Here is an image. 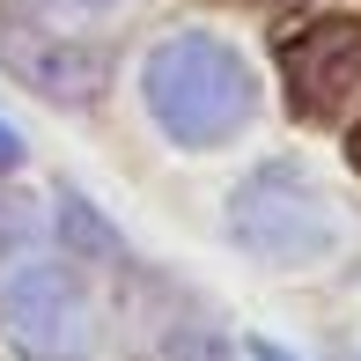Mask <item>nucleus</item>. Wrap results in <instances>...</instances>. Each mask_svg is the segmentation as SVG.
I'll return each mask as SVG.
<instances>
[{
	"instance_id": "f257e3e1",
	"label": "nucleus",
	"mask_w": 361,
	"mask_h": 361,
	"mask_svg": "<svg viewBox=\"0 0 361 361\" xmlns=\"http://www.w3.org/2000/svg\"><path fill=\"white\" fill-rule=\"evenodd\" d=\"M140 96L155 111V126L185 147H214L251 118V74H243L236 44H221L214 30H177L147 52Z\"/></svg>"
},
{
	"instance_id": "f03ea898",
	"label": "nucleus",
	"mask_w": 361,
	"mask_h": 361,
	"mask_svg": "<svg viewBox=\"0 0 361 361\" xmlns=\"http://www.w3.org/2000/svg\"><path fill=\"white\" fill-rule=\"evenodd\" d=\"M0 332L15 339L30 361H89L96 354V302L52 258L0 273Z\"/></svg>"
},
{
	"instance_id": "7ed1b4c3",
	"label": "nucleus",
	"mask_w": 361,
	"mask_h": 361,
	"mask_svg": "<svg viewBox=\"0 0 361 361\" xmlns=\"http://www.w3.org/2000/svg\"><path fill=\"white\" fill-rule=\"evenodd\" d=\"M228 236L251 258H273V266L324 258L332 251V200H324L302 170H258V177H243V192L228 200Z\"/></svg>"
},
{
	"instance_id": "20e7f679",
	"label": "nucleus",
	"mask_w": 361,
	"mask_h": 361,
	"mask_svg": "<svg viewBox=\"0 0 361 361\" xmlns=\"http://www.w3.org/2000/svg\"><path fill=\"white\" fill-rule=\"evenodd\" d=\"M0 59H8L15 74L30 81V89L44 96H96V81H104V67H96L89 52H74V44H44L30 37V23H0Z\"/></svg>"
},
{
	"instance_id": "39448f33",
	"label": "nucleus",
	"mask_w": 361,
	"mask_h": 361,
	"mask_svg": "<svg viewBox=\"0 0 361 361\" xmlns=\"http://www.w3.org/2000/svg\"><path fill=\"white\" fill-rule=\"evenodd\" d=\"M15 162H23V140H15L8 126H0V170H15Z\"/></svg>"
},
{
	"instance_id": "423d86ee",
	"label": "nucleus",
	"mask_w": 361,
	"mask_h": 361,
	"mask_svg": "<svg viewBox=\"0 0 361 361\" xmlns=\"http://www.w3.org/2000/svg\"><path fill=\"white\" fill-rule=\"evenodd\" d=\"M251 361H288L281 347H266V339H251Z\"/></svg>"
},
{
	"instance_id": "0eeeda50",
	"label": "nucleus",
	"mask_w": 361,
	"mask_h": 361,
	"mask_svg": "<svg viewBox=\"0 0 361 361\" xmlns=\"http://www.w3.org/2000/svg\"><path fill=\"white\" fill-rule=\"evenodd\" d=\"M59 8H111V0H59Z\"/></svg>"
}]
</instances>
